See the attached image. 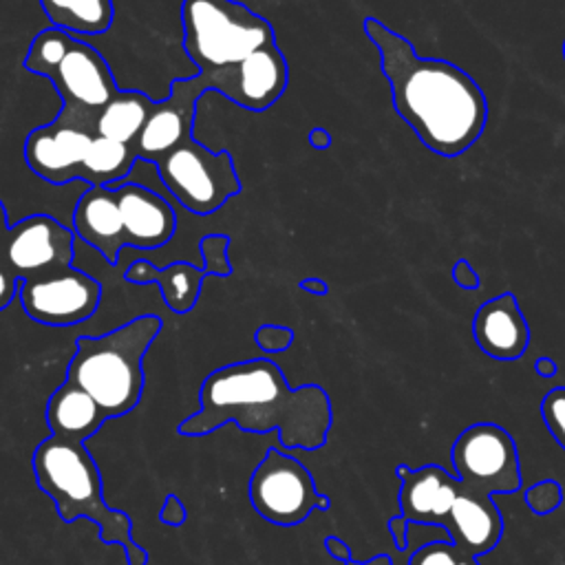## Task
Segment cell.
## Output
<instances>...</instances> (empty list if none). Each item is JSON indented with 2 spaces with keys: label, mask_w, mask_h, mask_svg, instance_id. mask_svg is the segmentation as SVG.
Segmentation results:
<instances>
[{
  "label": "cell",
  "mask_w": 565,
  "mask_h": 565,
  "mask_svg": "<svg viewBox=\"0 0 565 565\" xmlns=\"http://www.w3.org/2000/svg\"><path fill=\"white\" fill-rule=\"evenodd\" d=\"M227 422L247 433L278 430L282 446L316 450L327 444L333 411L320 384L291 388L276 362L254 358L214 369L199 388V411L177 430L201 437Z\"/></svg>",
  "instance_id": "cell-1"
},
{
  "label": "cell",
  "mask_w": 565,
  "mask_h": 565,
  "mask_svg": "<svg viewBox=\"0 0 565 565\" xmlns=\"http://www.w3.org/2000/svg\"><path fill=\"white\" fill-rule=\"evenodd\" d=\"M364 33L380 53V66L402 121L435 154H463L488 121V102L479 84L446 60L419 57L411 40L377 18H364Z\"/></svg>",
  "instance_id": "cell-2"
},
{
  "label": "cell",
  "mask_w": 565,
  "mask_h": 565,
  "mask_svg": "<svg viewBox=\"0 0 565 565\" xmlns=\"http://www.w3.org/2000/svg\"><path fill=\"white\" fill-rule=\"evenodd\" d=\"M31 463L38 488L51 497L64 523L93 521L99 527L102 543L121 545L128 565H146L148 554L132 539L128 514L106 503L102 472L84 441L49 435L35 446Z\"/></svg>",
  "instance_id": "cell-3"
},
{
  "label": "cell",
  "mask_w": 565,
  "mask_h": 565,
  "mask_svg": "<svg viewBox=\"0 0 565 565\" xmlns=\"http://www.w3.org/2000/svg\"><path fill=\"white\" fill-rule=\"evenodd\" d=\"M161 331V318L146 313L102 335H79L66 380L84 388L104 415L121 417L143 395V355Z\"/></svg>",
  "instance_id": "cell-4"
},
{
  "label": "cell",
  "mask_w": 565,
  "mask_h": 565,
  "mask_svg": "<svg viewBox=\"0 0 565 565\" xmlns=\"http://www.w3.org/2000/svg\"><path fill=\"white\" fill-rule=\"evenodd\" d=\"M181 29L183 51L196 73L232 66L276 42L269 20L238 0H183Z\"/></svg>",
  "instance_id": "cell-5"
},
{
  "label": "cell",
  "mask_w": 565,
  "mask_h": 565,
  "mask_svg": "<svg viewBox=\"0 0 565 565\" xmlns=\"http://www.w3.org/2000/svg\"><path fill=\"white\" fill-rule=\"evenodd\" d=\"M168 192L192 214H212L241 192V179L227 150L212 152L188 139L154 161Z\"/></svg>",
  "instance_id": "cell-6"
},
{
  "label": "cell",
  "mask_w": 565,
  "mask_h": 565,
  "mask_svg": "<svg viewBox=\"0 0 565 565\" xmlns=\"http://www.w3.org/2000/svg\"><path fill=\"white\" fill-rule=\"evenodd\" d=\"M247 494L256 514L280 527L298 525L313 510L331 508L329 497L318 492L311 472L276 446H269L254 468Z\"/></svg>",
  "instance_id": "cell-7"
},
{
  "label": "cell",
  "mask_w": 565,
  "mask_h": 565,
  "mask_svg": "<svg viewBox=\"0 0 565 565\" xmlns=\"http://www.w3.org/2000/svg\"><path fill=\"white\" fill-rule=\"evenodd\" d=\"M450 461L455 477L481 494L492 497L521 488L516 444L499 424L479 422L463 428L452 444Z\"/></svg>",
  "instance_id": "cell-8"
},
{
  "label": "cell",
  "mask_w": 565,
  "mask_h": 565,
  "mask_svg": "<svg viewBox=\"0 0 565 565\" xmlns=\"http://www.w3.org/2000/svg\"><path fill=\"white\" fill-rule=\"evenodd\" d=\"M18 298L24 313L46 327H71L88 320L102 300V285L82 269L64 267L20 280Z\"/></svg>",
  "instance_id": "cell-9"
},
{
  "label": "cell",
  "mask_w": 565,
  "mask_h": 565,
  "mask_svg": "<svg viewBox=\"0 0 565 565\" xmlns=\"http://www.w3.org/2000/svg\"><path fill=\"white\" fill-rule=\"evenodd\" d=\"M95 135V117L62 106L51 124L38 126L26 135L24 161L31 172L53 185L75 181V172Z\"/></svg>",
  "instance_id": "cell-10"
},
{
  "label": "cell",
  "mask_w": 565,
  "mask_h": 565,
  "mask_svg": "<svg viewBox=\"0 0 565 565\" xmlns=\"http://www.w3.org/2000/svg\"><path fill=\"white\" fill-rule=\"evenodd\" d=\"M75 232L49 214H31L13 223L0 249V263L18 278L29 280L64 267L75 256Z\"/></svg>",
  "instance_id": "cell-11"
},
{
  "label": "cell",
  "mask_w": 565,
  "mask_h": 565,
  "mask_svg": "<svg viewBox=\"0 0 565 565\" xmlns=\"http://www.w3.org/2000/svg\"><path fill=\"white\" fill-rule=\"evenodd\" d=\"M207 90H218L232 104L245 110H267L274 106L289 82V68L278 44H267L241 62L212 71L199 73Z\"/></svg>",
  "instance_id": "cell-12"
},
{
  "label": "cell",
  "mask_w": 565,
  "mask_h": 565,
  "mask_svg": "<svg viewBox=\"0 0 565 565\" xmlns=\"http://www.w3.org/2000/svg\"><path fill=\"white\" fill-rule=\"evenodd\" d=\"M49 82L55 86L64 108L95 119L97 113L119 93L104 55L79 38H73L71 49L49 75Z\"/></svg>",
  "instance_id": "cell-13"
},
{
  "label": "cell",
  "mask_w": 565,
  "mask_h": 565,
  "mask_svg": "<svg viewBox=\"0 0 565 565\" xmlns=\"http://www.w3.org/2000/svg\"><path fill=\"white\" fill-rule=\"evenodd\" d=\"M207 90L203 77L194 73L192 77H179L170 86V95L161 102H154L137 141V159L157 161L172 148L192 139L194 113L199 97Z\"/></svg>",
  "instance_id": "cell-14"
},
{
  "label": "cell",
  "mask_w": 565,
  "mask_h": 565,
  "mask_svg": "<svg viewBox=\"0 0 565 565\" xmlns=\"http://www.w3.org/2000/svg\"><path fill=\"white\" fill-rule=\"evenodd\" d=\"M395 475L399 479V514L408 523L444 527L463 483L437 463L415 470L399 463Z\"/></svg>",
  "instance_id": "cell-15"
},
{
  "label": "cell",
  "mask_w": 565,
  "mask_h": 565,
  "mask_svg": "<svg viewBox=\"0 0 565 565\" xmlns=\"http://www.w3.org/2000/svg\"><path fill=\"white\" fill-rule=\"evenodd\" d=\"M113 190L121 212L126 245L137 249H154L174 236L177 216L163 196L139 183H124Z\"/></svg>",
  "instance_id": "cell-16"
},
{
  "label": "cell",
  "mask_w": 565,
  "mask_h": 565,
  "mask_svg": "<svg viewBox=\"0 0 565 565\" xmlns=\"http://www.w3.org/2000/svg\"><path fill=\"white\" fill-rule=\"evenodd\" d=\"M477 347L494 360H519L530 344V327L514 294L486 300L472 318Z\"/></svg>",
  "instance_id": "cell-17"
},
{
  "label": "cell",
  "mask_w": 565,
  "mask_h": 565,
  "mask_svg": "<svg viewBox=\"0 0 565 565\" xmlns=\"http://www.w3.org/2000/svg\"><path fill=\"white\" fill-rule=\"evenodd\" d=\"M444 530L457 547L479 558L499 545L503 536V516L492 497L463 486Z\"/></svg>",
  "instance_id": "cell-18"
},
{
  "label": "cell",
  "mask_w": 565,
  "mask_h": 565,
  "mask_svg": "<svg viewBox=\"0 0 565 565\" xmlns=\"http://www.w3.org/2000/svg\"><path fill=\"white\" fill-rule=\"evenodd\" d=\"M71 221L79 241L95 247L110 265L119 260V252L126 247V234L113 188L88 185L77 199Z\"/></svg>",
  "instance_id": "cell-19"
},
{
  "label": "cell",
  "mask_w": 565,
  "mask_h": 565,
  "mask_svg": "<svg viewBox=\"0 0 565 565\" xmlns=\"http://www.w3.org/2000/svg\"><path fill=\"white\" fill-rule=\"evenodd\" d=\"M108 417L97 402L77 384L64 380L46 402V424L51 435L68 441H86Z\"/></svg>",
  "instance_id": "cell-20"
},
{
  "label": "cell",
  "mask_w": 565,
  "mask_h": 565,
  "mask_svg": "<svg viewBox=\"0 0 565 565\" xmlns=\"http://www.w3.org/2000/svg\"><path fill=\"white\" fill-rule=\"evenodd\" d=\"M207 276L210 274L205 271V267H196L185 260H177L163 269L154 267L148 260H135L124 274V278L135 285L157 282L163 302L174 313H188L194 309L201 285Z\"/></svg>",
  "instance_id": "cell-21"
},
{
  "label": "cell",
  "mask_w": 565,
  "mask_h": 565,
  "mask_svg": "<svg viewBox=\"0 0 565 565\" xmlns=\"http://www.w3.org/2000/svg\"><path fill=\"white\" fill-rule=\"evenodd\" d=\"M135 161H137V152L132 143H121V141L95 135L75 172V179L88 185L115 188V183L121 181L132 170Z\"/></svg>",
  "instance_id": "cell-22"
},
{
  "label": "cell",
  "mask_w": 565,
  "mask_h": 565,
  "mask_svg": "<svg viewBox=\"0 0 565 565\" xmlns=\"http://www.w3.org/2000/svg\"><path fill=\"white\" fill-rule=\"evenodd\" d=\"M154 102L141 90H119L95 119V132L121 143L137 141Z\"/></svg>",
  "instance_id": "cell-23"
},
{
  "label": "cell",
  "mask_w": 565,
  "mask_h": 565,
  "mask_svg": "<svg viewBox=\"0 0 565 565\" xmlns=\"http://www.w3.org/2000/svg\"><path fill=\"white\" fill-rule=\"evenodd\" d=\"M55 29L71 35H99L113 24V0H38Z\"/></svg>",
  "instance_id": "cell-24"
},
{
  "label": "cell",
  "mask_w": 565,
  "mask_h": 565,
  "mask_svg": "<svg viewBox=\"0 0 565 565\" xmlns=\"http://www.w3.org/2000/svg\"><path fill=\"white\" fill-rule=\"evenodd\" d=\"M73 38H75V35H71V33H66V31H62V29H55V26L42 29V31L31 40L22 66H24L29 73H35V75H42V77L49 79V75L57 68V64L62 62V57H64L66 51L71 49Z\"/></svg>",
  "instance_id": "cell-25"
},
{
  "label": "cell",
  "mask_w": 565,
  "mask_h": 565,
  "mask_svg": "<svg viewBox=\"0 0 565 565\" xmlns=\"http://www.w3.org/2000/svg\"><path fill=\"white\" fill-rule=\"evenodd\" d=\"M408 565H479V561L477 556L463 552L450 539H446V541H430L417 547L411 554Z\"/></svg>",
  "instance_id": "cell-26"
},
{
  "label": "cell",
  "mask_w": 565,
  "mask_h": 565,
  "mask_svg": "<svg viewBox=\"0 0 565 565\" xmlns=\"http://www.w3.org/2000/svg\"><path fill=\"white\" fill-rule=\"evenodd\" d=\"M541 417L552 437L565 448V386H554L541 399Z\"/></svg>",
  "instance_id": "cell-27"
},
{
  "label": "cell",
  "mask_w": 565,
  "mask_h": 565,
  "mask_svg": "<svg viewBox=\"0 0 565 565\" xmlns=\"http://www.w3.org/2000/svg\"><path fill=\"white\" fill-rule=\"evenodd\" d=\"M227 247H230V238L225 234H207L205 238H201L199 249L203 256V267L210 276H230L232 265L227 260Z\"/></svg>",
  "instance_id": "cell-28"
},
{
  "label": "cell",
  "mask_w": 565,
  "mask_h": 565,
  "mask_svg": "<svg viewBox=\"0 0 565 565\" xmlns=\"http://www.w3.org/2000/svg\"><path fill=\"white\" fill-rule=\"evenodd\" d=\"M561 501H563V490H561V483L554 479L534 483L525 494V503L534 514H550L561 505Z\"/></svg>",
  "instance_id": "cell-29"
},
{
  "label": "cell",
  "mask_w": 565,
  "mask_h": 565,
  "mask_svg": "<svg viewBox=\"0 0 565 565\" xmlns=\"http://www.w3.org/2000/svg\"><path fill=\"white\" fill-rule=\"evenodd\" d=\"M254 342L265 353H280L291 347L294 329L282 324H263L254 331Z\"/></svg>",
  "instance_id": "cell-30"
},
{
  "label": "cell",
  "mask_w": 565,
  "mask_h": 565,
  "mask_svg": "<svg viewBox=\"0 0 565 565\" xmlns=\"http://www.w3.org/2000/svg\"><path fill=\"white\" fill-rule=\"evenodd\" d=\"M159 519L163 525H170V527H181L185 521H188V510L183 505V501L177 497V494H168L161 503V510H159Z\"/></svg>",
  "instance_id": "cell-31"
},
{
  "label": "cell",
  "mask_w": 565,
  "mask_h": 565,
  "mask_svg": "<svg viewBox=\"0 0 565 565\" xmlns=\"http://www.w3.org/2000/svg\"><path fill=\"white\" fill-rule=\"evenodd\" d=\"M452 280H455V285H459L463 289H479L481 287L477 269L466 258L455 260V265H452Z\"/></svg>",
  "instance_id": "cell-32"
},
{
  "label": "cell",
  "mask_w": 565,
  "mask_h": 565,
  "mask_svg": "<svg viewBox=\"0 0 565 565\" xmlns=\"http://www.w3.org/2000/svg\"><path fill=\"white\" fill-rule=\"evenodd\" d=\"M20 280L0 263V311L18 296Z\"/></svg>",
  "instance_id": "cell-33"
},
{
  "label": "cell",
  "mask_w": 565,
  "mask_h": 565,
  "mask_svg": "<svg viewBox=\"0 0 565 565\" xmlns=\"http://www.w3.org/2000/svg\"><path fill=\"white\" fill-rule=\"evenodd\" d=\"M408 525H411V523H408L402 514L388 519V532H391V536H393V541H395V547H397L399 552H404L406 545H408Z\"/></svg>",
  "instance_id": "cell-34"
},
{
  "label": "cell",
  "mask_w": 565,
  "mask_h": 565,
  "mask_svg": "<svg viewBox=\"0 0 565 565\" xmlns=\"http://www.w3.org/2000/svg\"><path fill=\"white\" fill-rule=\"evenodd\" d=\"M324 550L335 558V561H340V563H349L353 556H351V547L342 541V539H338V536H327L324 539Z\"/></svg>",
  "instance_id": "cell-35"
},
{
  "label": "cell",
  "mask_w": 565,
  "mask_h": 565,
  "mask_svg": "<svg viewBox=\"0 0 565 565\" xmlns=\"http://www.w3.org/2000/svg\"><path fill=\"white\" fill-rule=\"evenodd\" d=\"M309 143H311L313 148H318V150L329 148V146H331V135H329V130L322 128V126L311 128V132H309Z\"/></svg>",
  "instance_id": "cell-36"
},
{
  "label": "cell",
  "mask_w": 565,
  "mask_h": 565,
  "mask_svg": "<svg viewBox=\"0 0 565 565\" xmlns=\"http://www.w3.org/2000/svg\"><path fill=\"white\" fill-rule=\"evenodd\" d=\"M298 285H300L302 291H309L313 296H327L329 294V285L320 278H302Z\"/></svg>",
  "instance_id": "cell-37"
},
{
  "label": "cell",
  "mask_w": 565,
  "mask_h": 565,
  "mask_svg": "<svg viewBox=\"0 0 565 565\" xmlns=\"http://www.w3.org/2000/svg\"><path fill=\"white\" fill-rule=\"evenodd\" d=\"M534 371L541 375V377H554L556 375V362L552 358H539L534 362Z\"/></svg>",
  "instance_id": "cell-38"
},
{
  "label": "cell",
  "mask_w": 565,
  "mask_h": 565,
  "mask_svg": "<svg viewBox=\"0 0 565 565\" xmlns=\"http://www.w3.org/2000/svg\"><path fill=\"white\" fill-rule=\"evenodd\" d=\"M342 565H393V558L388 554H377V556H371L366 561H355L351 558L349 563H342Z\"/></svg>",
  "instance_id": "cell-39"
},
{
  "label": "cell",
  "mask_w": 565,
  "mask_h": 565,
  "mask_svg": "<svg viewBox=\"0 0 565 565\" xmlns=\"http://www.w3.org/2000/svg\"><path fill=\"white\" fill-rule=\"evenodd\" d=\"M9 223H7V212H4V205H2V201H0V249H2V243H4V236H7V232H9Z\"/></svg>",
  "instance_id": "cell-40"
},
{
  "label": "cell",
  "mask_w": 565,
  "mask_h": 565,
  "mask_svg": "<svg viewBox=\"0 0 565 565\" xmlns=\"http://www.w3.org/2000/svg\"><path fill=\"white\" fill-rule=\"evenodd\" d=\"M563 57H565V42H563Z\"/></svg>",
  "instance_id": "cell-41"
}]
</instances>
